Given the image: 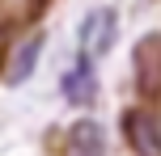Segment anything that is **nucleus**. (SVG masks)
Segmentation results:
<instances>
[{"instance_id":"obj_4","label":"nucleus","mask_w":161,"mask_h":156,"mask_svg":"<svg viewBox=\"0 0 161 156\" xmlns=\"http://www.w3.org/2000/svg\"><path fill=\"white\" fill-rule=\"evenodd\" d=\"M42 55H47V30H42V25H30L25 34L13 38L8 59H4V76H0V80H4L8 89L30 84L34 72H38V63H42Z\"/></svg>"},{"instance_id":"obj_5","label":"nucleus","mask_w":161,"mask_h":156,"mask_svg":"<svg viewBox=\"0 0 161 156\" xmlns=\"http://www.w3.org/2000/svg\"><path fill=\"white\" fill-rule=\"evenodd\" d=\"M97 93H102V80H97V59L89 55H72V63L64 68V76H59V97L68 101L72 110H89L97 101Z\"/></svg>"},{"instance_id":"obj_7","label":"nucleus","mask_w":161,"mask_h":156,"mask_svg":"<svg viewBox=\"0 0 161 156\" xmlns=\"http://www.w3.org/2000/svg\"><path fill=\"white\" fill-rule=\"evenodd\" d=\"M51 4H55V0H21V17H25L30 25H38L42 17H47V8H51Z\"/></svg>"},{"instance_id":"obj_6","label":"nucleus","mask_w":161,"mask_h":156,"mask_svg":"<svg viewBox=\"0 0 161 156\" xmlns=\"http://www.w3.org/2000/svg\"><path fill=\"white\" fill-rule=\"evenodd\" d=\"M59 156H106V127L93 114H76L64 127L59 139Z\"/></svg>"},{"instance_id":"obj_1","label":"nucleus","mask_w":161,"mask_h":156,"mask_svg":"<svg viewBox=\"0 0 161 156\" xmlns=\"http://www.w3.org/2000/svg\"><path fill=\"white\" fill-rule=\"evenodd\" d=\"M119 139L131 156H161V110L131 101L119 110Z\"/></svg>"},{"instance_id":"obj_2","label":"nucleus","mask_w":161,"mask_h":156,"mask_svg":"<svg viewBox=\"0 0 161 156\" xmlns=\"http://www.w3.org/2000/svg\"><path fill=\"white\" fill-rule=\"evenodd\" d=\"M131 89L136 101L161 110V30H148L131 47Z\"/></svg>"},{"instance_id":"obj_3","label":"nucleus","mask_w":161,"mask_h":156,"mask_svg":"<svg viewBox=\"0 0 161 156\" xmlns=\"http://www.w3.org/2000/svg\"><path fill=\"white\" fill-rule=\"evenodd\" d=\"M119 42V8L114 4H93L85 8V17L76 21V51L102 63Z\"/></svg>"}]
</instances>
